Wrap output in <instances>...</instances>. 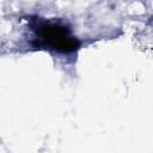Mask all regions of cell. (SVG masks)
<instances>
[{"mask_svg": "<svg viewBox=\"0 0 153 153\" xmlns=\"http://www.w3.org/2000/svg\"><path fill=\"white\" fill-rule=\"evenodd\" d=\"M32 30L38 47L59 53H72L80 45L79 39L72 33L71 29L61 23L38 20L32 25Z\"/></svg>", "mask_w": 153, "mask_h": 153, "instance_id": "cell-1", "label": "cell"}]
</instances>
